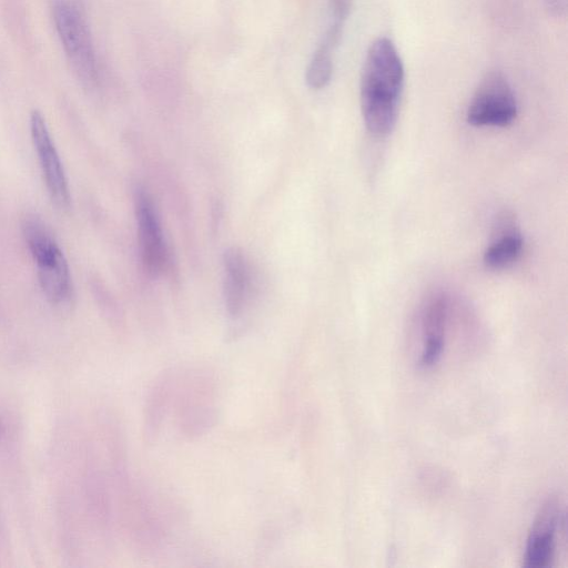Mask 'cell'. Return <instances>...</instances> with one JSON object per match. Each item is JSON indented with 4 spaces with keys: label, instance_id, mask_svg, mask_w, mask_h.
Returning <instances> with one entry per match:
<instances>
[{
    "label": "cell",
    "instance_id": "6da1fadb",
    "mask_svg": "<svg viewBox=\"0 0 568 568\" xmlns=\"http://www.w3.org/2000/svg\"><path fill=\"white\" fill-rule=\"evenodd\" d=\"M405 70L392 40L376 39L368 48L359 82L363 121L374 136L394 129L404 90Z\"/></svg>",
    "mask_w": 568,
    "mask_h": 568
},
{
    "label": "cell",
    "instance_id": "7a4b0ae2",
    "mask_svg": "<svg viewBox=\"0 0 568 568\" xmlns=\"http://www.w3.org/2000/svg\"><path fill=\"white\" fill-rule=\"evenodd\" d=\"M58 38L73 73L85 88L99 81V67L87 12L79 0H51Z\"/></svg>",
    "mask_w": 568,
    "mask_h": 568
},
{
    "label": "cell",
    "instance_id": "3957f363",
    "mask_svg": "<svg viewBox=\"0 0 568 568\" xmlns=\"http://www.w3.org/2000/svg\"><path fill=\"white\" fill-rule=\"evenodd\" d=\"M22 232L47 298L53 304L68 302L72 294L70 271L53 234L36 214L23 217Z\"/></svg>",
    "mask_w": 568,
    "mask_h": 568
},
{
    "label": "cell",
    "instance_id": "277c9868",
    "mask_svg": "<svg viewBox=\"0 0 568 568\" xmlns=\"http://www.w3.org/2000/svg\"><path fill=\"white\" fill-rule=\"evenodd\" d=\"M515 93L499 71L488 72L479 82L467 109V122L474 126L504 128L517 116Z\"/></svg>",
    "mask_w": 568,
    "mask_h": 568
},
{
    "label": "cell",
    "instance_id": "5b68a950",
    "mask_svg": "<svg viewBox=\"0 0 568 568\" xmlns=\"http://www.w3.org/2000/svg\"><path fill=\"white\" fill-rule=\"evenodd\" d=\"M30 132L51 200L60 209L70 205L68 180L47 122L38 111L30 115Z\"/></svg>",
    "mask_w": 568,
    "mask_h": 568
},
{
    "label": "cell",
    "instance_id": "8992f818",
    "mask_svg": "<svg viewBox=\"0 0 568 568\" xmlns=\"http://www.w3.org/2000/svg\"><path fill=\"white\" fill-rule=\"evenodd\" d=\"M134 207L142 264L150 275L156 276L165 267L168 253L158 212L144 189L135 190Z\"/></svg>",
    "mask_w": 568,
    "mask_h": 568
},
{
    "label": "cell",
    "instance_id": "52a82bcc",
    "mask_svg": "<svg viewBox=\"0 0 568 568\" xmlns=\"http://www.w3.org/2000/svg\"><path fill=\"white\" fill-rule=\"evenodd\" d=\"M564 513L559 504L549 500L542 506L529 532L524 565L529 568H544L551 564L556 552V535L562 524Z\"/></svg>",
    "mask_w": 568,
    "mask_h": 568
},
{
    "label": "cell",
    "instance_id": "ba28073f",
    "mask_svg": "<svg viewBox=\"0 0 568 568\" xmlns=\"http://www.w3.org/2000/svg\"><path fill=\"white\" fill-rule=\"evenodd\" d=\"M448 317V300L444 293L433 294L422 314L423 343L418 365L430 368L436 365L445 349V335Z\"/></svg>",
    "mask_w": 568,
    "mask_h": 568
},
{
    "label": "cell",
    "instance_id": "9c48e42d",
    "mask_svg": "<svg viewBox=\"0 0 568 568\" xmlns=\"http://www.w3.org/2000/svg\"><path fill=\"white\" fill-rule=\"evenodd\" d=\"M524 239L515 222L501 216L495 226L494 239L484 252V263L490 270L514 264L521 254Z\"/></svg>",
    "mask_w": 568,
    "mask_h": 568
},
{
    "label": "cell",
    "instance_id": "30bf717a",
    "mask_svg": "<svg viewBox=\"0 0 568 568\" xmlns=\"http://www.w3.org/2000/svg\"><path fill=\"white\" fill-rule=\"evenodd\" d=\"M224 298L227 313L239 316L246 303L250 290V268L245 256L235 247L224 253Z\"/></svg>",
    "mask_w": 568,
    "mask_h": 568
},
{
    "label": "cell",
    "instance_id": "8fae6325",
    "mask_svg": "<svg viewBox=\"0 0 568 568\" xmlns=\"http://www.w3.org/2000/svg\"><path fill=\"white\" fill-rule=\"evenodd\" d=\"M334 48L321 42L306 69L305 80L311 89L320 90L325 88L333 74Z\"/></svg>",
    "mask_w": 568,
    "mask_h": 568
},
{
    "label": "cell",
    "instance_id": "7c38bea8",
    "mask_svg": "<svg viewBox=\"0 0 568 568\" xmlns=\"http://www.w3.org/2000/svg\"><path fill=\"white\" fill-rule=\"evenodd\" d=\"M170 382V377L164 375L151 389L145 408L146 414L144 427L146 437H154L158 433L163 416V409L169 397Z\"/></svg>",
    "mask_w": 568,
    "mask_h": 568
},
{
    "label": "cell",
    "instance_id": "4fadbf2b",
    "mask_svg": "<svg viewBox=\"0 0 568 568\" xmlns=\"http://www.w3.org/2000/svg\"><path fill=\"white\" fill-rule=\"evenodd\" d=\"M353 0H328L333 20L345 22L352 10Z\"/></svg>",
    "mask_w": 568,
    "mask_h": 568
},
{
    "label": "cell",
    "instance_id": "5bb4252c",
    "mask_svg": "<svg viewBox=\"0 0 568 568\" xmlns=\"http://www.w3.org/2000/svg\"><path fill=\"white\" fill-rule=\"evenodd\" d=\"M545 2L554 16L560 17L567 11L568 0H545Z\"/></svg>",
    "mask_w": 568,
    "mask_h": 568
},
{
    "label": "cell",
    "instance_id": "9a60e30c",
    "mask_svg": "<svg viewBox=\"0 0 568 568\" xmlns=\"http://www.w3.org/2000/svg\"><path fill=\"white\" fill-rule=\"evenodd\" d=\"M1 433H2V426H1V423H0V437H1Z\"/></svg>",
    "mask_w": 568,
    "mask_h": 568
}]
</instances>
